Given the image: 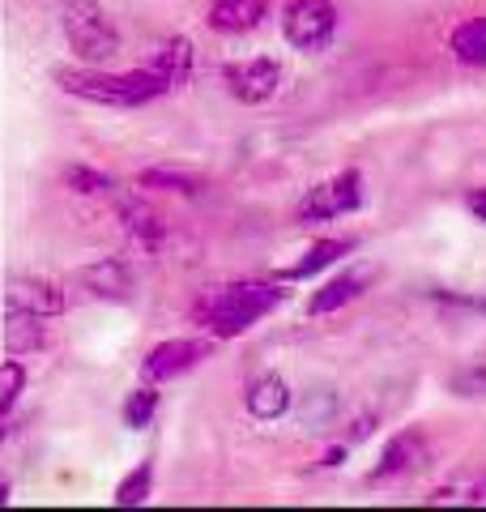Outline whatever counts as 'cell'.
Returning a JSON list of instances; mask_svg holds the SVG:
<instances>
[{
  "label": "cell",
  "instance_id": "obj_28",
  "mask_svg": "<svg viewBox=\"0 0 486 512\" xmlns=\"http://www.w3.org/2000/svg\"><path fill=\"white\" fill-rule=\"evenodd\" d=\"M5 419H9V414H0V440H5Z\"/></svg>",
  "mask_w": 486,
  "mask_h": 512
},
{
  "label": "cell",
  "instance_id": "obj_25",
  "mask_svg": "<svg viewBox=\"0 0 486 512\" xmlns=\"http://www.w3.org/2000/svg\"><path fill=\"white\" fill-rule=\"evenodd\" d=\"M465 205H469V214L486 222V188H474V192H469V197H465Z\"/></svg>",
  "mask_w": 486,
  "mask_h": 512
},
{
  "label": "cell",
  "instance_id": "obj_11",
  "mask_svg": "<svg viewBox=\"0 0 486 512\" xmlns=\"http://www.w3.org/2000/svg\"><path fill=\"white\" fill-rule=\"evenodd\" d=\"M243 406H248V414H252V419H261V423L282 419V414L290 410L286 380L282 376H256L248 384V393H243Z\"/></svg>",
  "mask_w": 486,
  "mask_h": 512
},
{
  "label": "cell",
  "instance_id": "obj_8",
  "mask_svg": "<svg viewBox=\"0 0 486 512\" xmlns=\"http://www.w3.org/2000/svg\"><path fill=\"white\" fill-rule=\"evenodd\" d=\"M427 436L418 427H405L397 431L393 440L384 444V453H380V466L376 474H371V483H388V478H405V474H414L418 466L427 461Z\"/></svg>",
  "mask_w": 486,
  "mask_h": 512
},
{
  "label": "cell",
  "instance_id": "obj_7",
  "mask_svg": "<svg viewBox=\"0 0 486 512\" xmlns=\"http://www.w3.org/2000/svg\"><path fill=\"white\" fill-rule=\"evenodd\" d=\"M201 359H205V342L171 338V342H158L150 355L141 359V376L154 380V384H162V380H175V376L192 372V367H197Z\"/></svg>",
  "mask_w": 486,
  "mask_h": 512
},
{
  "label": "cell",
  "instance_id": "obj_20",
  "mask_svg": "<svg viewBox=\"0 0 486 512\" xmlns=\"http://www.w3.org/2000/svg\"><path fill=\"white\" fill-rule=\"evenodd\" d=\"M141 188H167V192H197L201 180L188 171H171V167H154V171H141L137 175Z\"/></svg>",
  "mask_w": 486,
  "mask_h": 512
},
{
  "label": "cell",
  "instance_id": "obj_9",
  "mask_svg": "<svg viewBox=\"0 0 486 512\" xmlns=\"http://www.w3.org/2000/svg\"><path fill=\"white\" fill-rule=\"evenodd\" d=\"M371 282H376V265H354V269H346V274H337V278L324 282L320 291H316L312 299H307V312L320 316V312H337V308H346V303L359 299Z\"/></svg>",
  "mask_w": 486,
  "mask_h": 512
},
{
  "label": "cell",
  "instance_id": "obj_15",
  "mask_svg": "<svg viewBox=\"0 0 486 512\" xmlns=\"http://www.w3.org/2000/svg\"><path fill=\"white\" fill-rule=\"evenodd\" d=\"M43 316H35V312H22V308H9V316H5V350L13 359H22V355H30V350H39L43 346Z\"/></svg>",
  "mask_w": 486,
  "mask_h": 512
},
{
  "label": "cell",
  "instance_id": "obj_16",
  "mask_svg": "<svg viewBox=\"0 0 486 512\" xmlns=\"http://www.w3.org/2000/svg\"><path fill=\"white\" fill-rule=\"evenodd\" d=\"M86 282L103 299H133V274H128V265H120V256H107V261L90 265L86 269Z\"/></svg>",
  "mask_w": 486,
  "mask_h": 512
},
{
  "label": "cell",
  "instance_id": "obj_12",
  "mask_svg": "<svg viewBox=\"0 0 486 512\" xmlns=\"http://www.w3.org/2000/svg\"><path fill=\"white\" fill-rule=\"evenodd\" d=\"M120 222L141 248H162V239H167V222H162V214L154 210V205L137 201V197L120 201Z\"/></svg>",
  "mask_w": 486,
  "mask_h": 512
},
{
  "label": "cell",
  "instance_id": "obj_5",
  "mask_svg": "<svg viewBox=\"0 0 486 512\" xmlns=\"http://www.w3.org/2000/svg\"><path fill=\"white\" fill-rule=\"evenodd\" d=\"M359 205H363V175L342 171V175H333V180L307 188V197L299 201V222L303 227H316V222H333L342 214H354Z\"/></svg>",
  "mask_w": 486,
  "mask_h": 512
},
{
  "label": "cell",
  "instance_id": "obj_22",
  "mask_svg": "<svg viewBox=\"0 0 486 512\" xmlns=\"http://www.w3.org/2000/svg\"><path fill=\"white\" fill-rule=\"evenodd\" d=\"M22 384H26V367H22L18 359H13V363H0V414H9V406L18 402Z\"/></svg>",
  "mask_w": 486,
  "mask_h": 512
},
{
  "label": "cell",
  "instance_id": "obj_1",
  "mask_svg": "<svg viewBox=\"0 0 486 512\" xmlns=\"http://www.w3.org/2000/svg\"><path fill=\"white\" fill-rule=\"evenodd\" d=\"M56 82L86 103H103V107H145L162 99L171 86L167 77H158L154 69H128V73H99V69H56Z\"/></svg>",
  "mask_w": 486,
  "mask_h": 512
},
{
  "label": "cell",
  "instance_id": "obj_13",
  "mask_svg": "<svg viewBox=\"0 0 486 512\" xmlns=\"http://www.w3.org/2000/svg\"><path fill=\"white\" fill-rule=\"evenodd\" d=\"M9 308H22V312H35V316H56L64 312V291L56 282H35V278H26V282H13L9 286Z\"/></svg>",
  "mask_w": 486,
  "mask_h": 512
},
{
  "label": "cell",
  "instance_id": "obj_6",
  "mask_svg": "<svg viewBox=\"0 0 486 512\" xmlns=\"http://www.w3.org/2000/svg\"><path fill=\"white\" fill-rule=\"evenodd\" d=\"M222 86L231 99L239 103H269L273 94H278L282 86V64L278 60H269V56H252V60H235V64H226L222 69Z\"/></svg>",
  "mask_w": 486,
  "mask_h": 512
},
{
  "label": "cell",
  "instance_id": "obj_14",
  "mask_svg": "<svg viewBox=\"0 0 486 512\" xmlns=\"http://www.w3.org/2000/svg\"><path fill=\"white\" fill-rule=\"evenodd\" d=\"M145 69H154L158 77H167V86H180L192 77V43L188 39H162L150 60H145Z\"/></svg>",
  "mask_w": 486,
  "mask_h": 512
},
{
  "label": "cell",
  "instance_id": "obj_17",
  "mask_svg": "<svg viewBox=\"0 0 486 512\" xmlns=\"http://www.w3.org/2000/svg\"><path fill=\"white\" fill-rule=\"evenodd\" d=\"M452 56H457L461 64H469V69H482L486 64V18H469L461 22L457 30H452Z\"/></svg>",
  "mask_w": 486,
  "mask_h": 512
},
{
  "label": "cell",
  "instance_id": "obj_19",
  "mask_svg": "<svg viewBox=\"0 0 486 512\" xmlns=\"http://www.w3.org/2000/svg\"><path fill=\"white\" fill-rule=\"evenodd\" d=\"M150 483H154V461H141V466L116 487V504H120V508L145 504V495H150Z\"/></svg>",
  "mask_w": 486,
  "mask_h": 512
},
{
  "label": "cell",
  "instance_id": "obj_27",
  "mask_svg": "<svg viewBox=\"0 0 486 512\" xmlns=\"http://www.w3.org/2000/svg\"><path fill=\"white\" fill-rule=\"evenodd\" d=\"M5 504H9V483L0 478V508H5Z\"/></svg>",
  "mask_w": 486,
  "mask_h": 512
},
{
  "label": "cell",
  "instance_id": "obj_24",
  "mask_svg": "<svg viewBox=\"0 0 486 512\" xmlns=\"http://www.w3.org/2000/svg\"><path fill=\"white\" fill-rule=\"evenodd\" d=\"M452 389L465 397H482L486 393V363H474V367H465V372H457L452 376Z\"/></svg>",
  "mask_w": 486,
  "mask_h": 512
},
{
  "label": "cell",
  "instance_id": "obj_21",
  "mask_svg": "<svg viewBox=\"0 0 486 512\" xmlns=\"http://www.w3.org/2000/svg\"><path fill=\"white\" fill-rule=\"evenodd\" d=\"M154 414H158V389H137V393H128V402H124V423L128 427H150L154 423Z\"/></svg>",
  "mask_w": 486,
  "mask_h": 512
},
{
  "label": "cell",
  "instance_id": "obj_26",
  "mask_svg": "<svg viewBox=\"0 0 486 512\" xmlns=\"http://www.w3.org/2000/svg\"><path fill=\"white\" fill-rule=\"evenodd\" d=\"M342 457H346V448H329V457H324V466H342Z\"/></svg>",
  "mask_w": 486,
  "mask_h": 512
},
{
  "label": "cell",
  "instance_id": "obj_23",
  "mask_svg": "<svg viewBox=\"0 0 486 512\" xmlns=\"http://www.w3.org/2000/svg\"><path fill=\"white\" fill-rule=\"evenodd\" d=\"M64 184H69L73 192H90V197H94V192H107L111 188L107 175L94 171V167H69V171H64Z\"/></svg>",
  "mask_w": 486,
  "mask_h": 512
},
{
  "label": "cell",
  "instance_id": "obj_2",
  "mask_svg": "<svg viewBox=\"0 0 486 512\" xmlns=\"http://www.w3.org/2000/svg\"><path fill=\"white\" fill-rule=\"evenodd\" d=\"M282 303V291L273 282H231L201 303V320L214 338H239L248 325L269 316Z\"/></svg>",
  "mask_w": 486,
  "mask_h": 512
},
{
  "label": "cell",
  "instance_id": "obj_4",
  "mask_svg": "<svg viewBox=\"0 0 486 512\" xmlns=\"http://www.w3.org/2000/svg\"><path fill=\"white\" fill-rule=\"evenodd\" d=\"M282 35L299 52H324L337 35V5L333 0H286Z\"/></svg>",
  "mask_w": 486,
  "mask_h": 512
},
{
  "label": "cell",
  "instance_id": "obj_10",
  "mask_svg": "<svg viewBox=\"0 0 486 512\" xmlns=\"http://www.w3.org/2000/svg\"><path fill=\"white\" fill-rule=\"evenodd\" d=\"M265 13H269V0H209L205 22L218 35H248V30L265 22Z\"/></svg>",
  "mask_w": 486,
  "mask_h": 512
},
{
  "label": "cell",
  "instance_id": "obj_18",
  "mask_svg": "<svg viewBox=\"0 0 486 512\" xmlns=\"http://www.w3.org/2000/svg\"><path fill=\"white\" fill-rule=\"evenodd\" d=\"M350 248H354L350 239H320V244L307 248L303 261H295V265L286 269V278H312V274H320V269H329L333 261H342Z\"/></svg>",
  "mask_w": 486,
  "mask_h": 512
},
{
  "label": "cell",
  "instance_id": "obj_3",
  "mask_svg": "<svg viewBox=\"0 0 486 512\" xmlns=\"http://www.w3.org/2000/svg\"><path fill=\"white\" fill-rule=\"evenodd\" d=\"M60 26H64V39H69V47L86 64L111 60L120 52V30H116L111 13L99 5V0H64Z\"/></svg>",
  "mask_w": 486,
  "mask_h": 512
}]
</instances>
